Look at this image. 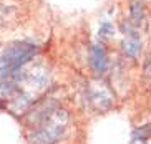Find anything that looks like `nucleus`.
Returning <instances> with one entry per match:
<instances>
[{
    "mask_svg": "<svg viewBox=\"0 0 151 144\" xmlns=\"http://www.w3.org/2000/svg\"><path fill=\"white\" fill-rule=\"evenodd\" d=\"M91 66H93L95 73H105L108 70V58H106V52L101 47V43H96L91 47Z\"/></svg>",
    "mask_w": 151,
    "mask_h": 144,
    "instance_id": "3",
    "label": "nucleus"
},
{
    "mask_svg": "<svg viewBox=\"0 0 151 144\" xmlns=\"http://www.w3.org/2000/svg\"><path fill=\"white\" fill-rule=\"evenodd\" d=\"M111 33H113V27L108 22H103L101 27H100V35L105 37V35H111Z\"/></svg>",
    "mask_w": 151,
    "mask_h": 144,
    "instance_id": "7",
    "label": "nucleus"
},
{
    "mask_svg": "<svg viewBox=\"0 0 151 144\" xmlns=\"http://www.w3.org/2000/svg\"><path fill=\"white\" fill-rule=\"evenodd\" d=\"M28 106H30V100H28V96H25V95H17L15 98H12V101H10V109H12L14 113H23Z\"/></svg>",
    "mask_w": 151,
    "mask_h": 144,
    "instance_id": "4",
    "label": "nucleus"
},
{
    "mask_svg": "<svg viewBox=\"0 0 151 144\" xmlns=\"http://www.w3.org/2000/svg\"><path fill=\"white\" fill-rule=\"evenodd\" d=\"M131 17H133L134 22H141L143 18V10H141V4H133L131 5Z\"/></svg>",
    "mask_w": 151,
    "mask_h": 144,
    "instance_id": "6",
    "label": "nucleus"
},
{
    "mask_svg": "<svg viewBox=\"0 0 151 144\" xmlns=\"http://www.w3.org/2000/svg\"><path fill=\"white\" fill-rule=\"evenodd\" d=\"M37 47L28 43H14L0 58V78H7L14 71H18L25 63L33 58Z\"/></svg>",
    "mask_w": 151,
    "mask_h": 144,
    "instance_id": "1",
    "label": "nucleus"
},
{
    "mask_svg": "<svg viewBox=\"0 0 151 144\" xmlns=\"http://www.w3.org/2000/svg\"><path fill=\"white\" fill-rule=\"evenodd\" d=\"M68 119V114L63 109H58L55 113L50 114L48 119L42 123V126L37 129V133L32 138L37 144H53L55 141L60 139L63 129H65V123Z\"/></svg>",
    "mask_w": 151,
    "mask_h": 144,
    "instance_id": "2",
    "label": "nucleus"
},
{
    "mask_svg": "<svg viewBox=\"0 0 151 144\" xmlns=\"http://www.w3.org/2000/svg\"><path fill=\"white\" fill-rule=\"evenodd\" d=\"M124 52H126V55H129V57H136L138 53L141 52L139 40H133V38L126 40V42H124Z\"/></svg>",
    "mask_w": 151,
    "mask_h": 144,
    "instance_id": "5",
    "label": "nucleus"
}]
</instances>
